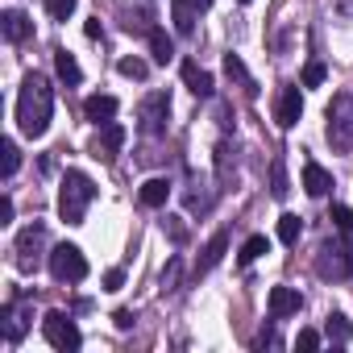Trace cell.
<instances>
[{
  "label": "cell",
  "instance_id": "cell-38",
  "mask_svg": "<svg viewBox=\"0 0 353 353\" xmlns=\"http://www.w3.org/2000/svg\"><path fill=\"white\" fill-rule=\"evenodd\" d=\"M13 221V200L5 196V200H0V225H9Z\"/></svg>",
  "mask_w": 353,
  "mask_h": 353
},
{
  "label": "cell",
  "instance_id": "cell-37",
  "mask_svg": "<svg viewBox=\"0 0 353 353\" xmlns=\"http://www.w3.org/2000/svg\"><path fill=\"white\" fill-rule=\"evenodd\" d=\"M121 287H125V270L117 266V270H108V274H104V291H121Z\"/></svg>",
  "mask_w": 353,
  "mask_h": 353
},
{
  "label": "cell",
  "instance_id": "cell-17",
  "mask_svg": "<svg viewBox=\"0 0 353 353\" xmlns=\"http://www.w3.org/2000/svg\"><path fill=\"white\" fill-rule=\"evenodd\" d=\"M137 200H141V208H162L170 200V183L166 179H145L141 192H137Z\"/></svg>",
  "mask_w": 353,
  "mask_h": 353
},
{
  "label": "cell",
  "instance_id": "cell-9",
  "mask_svg": "<svg viewBox=\"0 0 353 353\" xmlns=\"http://www.w3.org/2000/svg\"><path fill=\"white\" fill-rule=\"evenodd\" d=\"M299 117H303V96H299L295 83H287V88L279 92V100H274V121H279L283 129H295Z\"/></svg>",
  "mask_w": 353,
  "mask_h": 353
},
{
  "label": "cell",
  "instance_id": "cell-19",
  "mask_svg": "<svg viewBox=\"0 0 353 353\" xmlns=\"http://www.w3.org/2000/svg\"><path fill=\"white\" fill-rule=\"evenodd\" d=\"M183 204H188V212H196V216H208V212H212V204H216V192H208L204 183H196V188L183 196Z\"/></svg>",
  "mask_w": 353,
  "mask_h": 353
},
{
  "label": "cell",
  "instance_id": "cell-34",
  "mask_svg": "<svg viewBox=\"0 0 353 353\" xmlns=\"http://www.w3.org/2000/svg\"><path fill=\"white\" fill-rule=\"evenodd\" d=\"M166 233H170L174 245H183V241H188V225H183L179 216H166Z\"/></svg>",
  "mask_w": 353,
  "mask_h": 353
},
{
  "label": "cell",
  "instance_id": "cell-30",
  "mask_svg": "<svg viewBox=\"0 0 353 353\" xmlns=\"http://www.w3.org/2000/svg\"><path fill=\"white\" fill-rule=\"evenodd\" d=\"M117 71H121L125 79H145V75H150V67H145L141 59H121V63H117Z\"/></svg>",
  "mask_w": 353,
  "mask_h": 353
},
{
  "label": "cell",
  "instance_id": "cell-2",
  "mask_svg": "<svg viewBox=\"0 0 353 353\" xmlns=\"http://www.w3.org/2000/svg\"><path fill=\"white\" fill-rule=\"evenodd\" d=\"M92 200H96V183L88 179L83 170L71 166V170L63 174V188H59V216H63L67 225H83Z\"/></svg>",
  "mask_w": 353,
  "mask_h": 353
},
{
  "label": "cell",
  "instance_id": "cell-42",
  "mask_svg": "<svg viewBox=\"0 0 353 353\" xmlns=\"http://www.w3.org/2000/svg\"><path fill=\"white\" fill-rule=\"evenodd\" d=\"M241 5H250V0H241Z\"/></svg>",
  "mask_w": 353,
  "mask_h": 353
},
{
  "label": "cell",
  "instance_id": "cell-13",
  "mask_svg": "<svg viewBox=\"0 0 353 353\" xmlns=\"http://www.w3.org/2000/svg\"><path fill=\"white\" fill-rule=\"evenodd\" d=\"M0 30H5L9 42H26V38L34 34V21H30L21 9H5V13H0Z\"/></svg>",
  "mask_w": 353,
  "mask_h": 353
},
{
  "label": "cell",
  "instance_id": "cell-16",
  "mask_svg": "<svg viewBox=\"0 0 353 353\" xmlns=\"http://www.w3.org/2000/svg\"><path fill=\"white\" fill-rule=\"evenodd\" d=\"M183 83H188V88H192L200 100H208V96H212V75H208L204 67H196L192 59L183 63Z\"/></svg>",
  "mask_w": 353,
  "mask_h": 353
},
{
  "label": "cell",
  "instance_id": "cell-39",
  "mask_svg": "<svg viewBox=\"0 0 353 353\" xmlns=\"http://www.w3.org/2000/svg\"><path fill=\"white\" fill-rule=\"evenodd\" d=\"M83 34H88V38H100V34H104V30H100V17H92V21L83 26Z\"/></svg>",
  "mask_w": 353,
  "mask_h": 353
},
{
  "label": "cell",
  "instance_id": "cell-21",
  "mask_svg": "<svg viewBox=\"0 0 353 353\" xmlns=\"http://www.w3.org/2000/svg\"><path fill=\"white\" fill-rule=\"evenodd\" d=\"M170 13H174V30L179 34L196 30V0H170Z\"/></svg>",
  "mask_w": 353,
  "mask_h": 353
},
{
  "label": "cell",
  "instance_id": "cell-18",
  "mask_svg": "<svg viewBox=\"0 0 353 353\" xmlns=\"http://www.w3.org/2000/svg\"><path fill=\"white\" fill-rule=\"evenodd\" d=\"M225 250H229V233H216V237L204 245V258L196 262V274H208V270H212V266L225 258Z\"/></svg>",
  "mask_w": 353,
  "mask_h": 353
},
{
  "label": "cell",
  "instance_id": "cell-10",
  "mask_svg": "<svg viewBox=\"0 0 353 353\" xmlns=\"http://www.w3.org/2000/svg\"><path fill=\"white\" fill-rule=\"evenodd\" d=\"M0 332H5V341H9V345H17V341L30 332V312H26L17 299H9V303H5V312H0Z\"/></svg>",
  "mask_w": 353,
  "mask_h": 353
},
{
  "label": "cell",
  "instance_id": "cell-8",
  "mask_svg": "<svg viewBox=\"0 0 353 353\" xmlns=\"http://www.w3.org/2000/svg\"><path fill=\"white\" fill-rule=\"evenodd\" d=\"M42 250H46V229H42V225H26V229L17 233V245H13L17 266H21V270H38Z\"/></svg>",
  "mask_w": 353,
  "mask_h": 353
},
{
  "label": "cell",
  "instance_id": "cell-31",
  "mask_svg": "<svg viewBox=\"0 0 353 353\" xmlns=\"http://www.w3.org/2000/svg\"><path fill=\"white\" fill-rule=\"evenodd\" d=\"M328 221H332V225H336L341 233H353V208H345V204H332Z\"/></svg>",
  "mask_w": 353,
  "mask_h": 353
},
{
  "label": "cell",
  "instance_id": "cell-15",
  "mask_svg": "<svg viewBox=\"0 0 353 353\" xmlns=\"http://www.w3.org/2000/svg\"><path fill=\"white\" fill-rule=\"evenodd\" d=\"M117 108H121L117 96H88V100H83V117H88L92 125H108V121L117 117Z\"/></svg>",
  "mask_w": 353,
  "mask_h": 353
},
{
  "label": "cell",
  "instance_id": "cell-23",
  "mask_svg": "<svg viewBox=\"0 0 353 353\" xmlns=\"http://www.w3.org/2000/svg\"><path fill=\"white\" fill-rule=\"evenodd\" d=\"M150 50H154V63H170L174 59V42L166 38V30H150Z\"/></svg>",
  "mask_w": 353,
  "mask_h": 353
},
{
  "label": "cell",
  "instance_id": "cell-28",
  "mask_svg": "<svg viewBox=\"0 0 353 353\" xmlns=\"http://www.w3.org/2000/svg\"><path fill=\"white\" fill-rule=\"evenodd\" d=\"M287 192H291V188H287L283 158H274V162H270V196H274V200H287Z\"/></svg>",
  "mask_w": 353,
  "mask_h": 353
},
{
  "label": "cell",
  "instance_id": "cell-25",
  "mask_svg": "<svg viewBox=\"0 0 353 353\" xmlns=\"http://www.w3.org/2000/svg\"><path fill=\"white\" fill-rule=\"evenodd\" d=\"M324 332H328V341H332V345H349V336H353V324H349L341 312H332V316H328V324H324Z\"/></svg>",
  "mask_w": 353,
  "mask_h": 353
},
{
  "label": "cell",
  "instance_id": "cell-33",
  "mask_svg": "<svg viewBox=\"0 0 353 353\" xmlns=\"http://www.w3.org/2000/svg\"><path fill=\"white\" fill-rule=\"evenodd\" d=\"M46 13H50L54 21H67V17L75 13V0H46Z\"/></svg>",
  "mask_w": 353,
  "mask_h": 353
},
{
  "label": "cell",
  "instance_id": "cell-4",
  "mask_svg": "<svg viewBox=\"0 0 353 353\" xmlns=\"http://www.w3.org/2000/svg\"><path fill=\"white\" fill-rule=\"evenodd\" d=\"M316 274L320 279H353V241L349 237L324 241L316 254Z\"/></svg>",
  "mask_w": 353,
  "mask_h": 353
},
{
  "label": "cell",
  "instance_id": "cell-1",
  "mask_svg": "<svg viewBox=\"0 0 353 353\" xmlns=\"http://www.w3.org/2000/svg\"><path fill=\"white\" fill-rule=\"evenodd\" d=\"M50 112H54V88L46 83V75L30 71L17 96V125L26 137H42L50 129Z\"/></svg>",
  "mask_w": 353,
  "mask_h": 353
},
{
  "label": "cell",
  "instance_id": "cell-22",
  "mask_svg": "<svg viewBox=\"0 0 353 353\" xmlns=\"http://www.w3.org/2000/svg\"><path fill=\"white\" fill-rule=\"evenodd\" d=\"M54 71H59V79H63L67 88H75V83L83 79V71H79L75 54H67V50H54Z\"/></svg>",
  "mask_w": 353,
  "mask_h": 353
},
{
  "label": "cell",
  "instance_id": "cell-12",
  "mask_svg": "<svg viewBox=\"0 0 353 353\" xmlns=\"http://www.w3.org/2000/svg\"><path fill=\"white\" fill-rule=\"evenodd\" d=\"M121 145H125V125H117V121H108V125H100V141H96V158H104V162H112Z\"/></svg>",
  "mask_w": 353,
  "mask_h": 353
},
{
  "label": "cell",
  "instance_id": "cell-14",
  "mask_svg": "<svg viewBox=\"0 0 353 353\" xmlns=\"http://www.w3.org/2000/svg\"><path fill=\"white\" fill-rule=\"evenodd\" d=\"M303 192H307V196H316V200L332 192V174H328L320 162H303Z\"/></svg>",
  "mask_w": 353,
  "mask_h": 353
},
{
  "label": "cell",
  "instance_id": "cell-29",
  "mask_svg": "<svg viewBox=\"0 0 353 353\" xmlns=\"http://www.w3.org/2000/svg\"><path fill=\"white\" fill-rule=\"evenodd\" d=\"M0 154H5V179H13L17 166H21V150H17V141H5V145H0Z\"/></svg>",
  "mask_w": 353,
  "mask_h": 353
},
{
  "label": "cell",
  "instance_id": "cell-35",
  "mask_svg": "<svg viewBox=\"0 0 353 353\" xmlns=\"http://www.w3.org/2000/svg\"><path fill=\"white\" fill-rule=\"evenodd\" d=\"M295 349H320V332L316 328H299V336H295Z\"/></svg>",
  "mask_w": 353,
  "mask_h": 353
},
{
  "label": "cell",
  "instance_id": "cell-3",
  "mask_svg": "<svg viewBox=\"0 0 353 353\" xmlns=\"http://www.w3.org/2000/svg\"><path fill=\"white\" fill-rule=\"evenodd\" d=\"M328 145L336 154L353 150V92H341L328 104Z\"/></svg>",
  "mask_w": 353,
  "mask_h": 353
},
{
  "label": "cell",
  "instance_id": "cell-24",
  "mask_svg": "<svg viewBox=\"0 0 353 353\" xmlns=\"http://www.w3.org/2000/svg\"><path fill=\"white\" fill-rule=\"evenodd\" d=\"M299 237H303V221H299L295 212H283V216H279V241H283V245H295Z\"/></svg>",
  "mask_w": 353,
  "mask_h": 353
},
{
  "label": "cell",
  "instance_id": "cell-11",
  "mask_svg": "<svg viewBox=\"0 0 353 353\" xmlns=\"http://www.w3.org/2000/svg\"><path fill=\"white\" fill-rule=\"evenodd\" d=\"M303 307V295L295 287H270V320H287Z\"/></svg>",
  "mask_w": 353,
  "mask_h": 353
},
{
  "label": "cell",
  "instance_id": "cell-7",
  "mask_svg": "<svg viewBox=\"0 0 353 353\" xmlns=\"http://www.w3.org/2000/svg\"><path fill=\"white\" fill-rule=\"evenodd\" d=\"M166 117H170V96L166 92H150L141 100V108H137V129L145 137H158L166 129Z\"/></svg>",
  "mask_w": 353,
  "mask_h": 353
},
{
  "label": "cell",
  "instance_id": "cell-41",
  "mask_svg": "<svg viewBox=\"0 0 353 353\" xmlns=\"http://www.w3.org/2000/svg\"><path fill=\"white\" fill-rule=\"evenodd\" d=\"M208 5H212V0H196V9H208Z\"/></svg>",
  "mask_w": 353,
  "mask_h": 353
},
{
  "label": "cell",
  "instance_id": "cell-5",
  "mask_svg": "<svg viewBox=\"0 0 353 353\" xmlns=\"http://www.w3.org/2000/svg\"><path fill=\"white\" fill-rule=\"evenodd\" d=\"M46 262H50V274L59 279V283H83L88 279V258H83V250L79 245H54L50 254H46Z\"/></svg>",
  "mask_w": 353,
  "mask_h": 353
},
{
  "label": "cell",
  "instance_id": "cell-20",
  "mask_svg": "<svg viewBox=\"0 0 353 353\" xmlns=\"http://www.w3.org/2000/svg\"><path fill=\"white\" fill-rule=\"evenodd\" d=\"M225 75H229L233 83H241V92H245V96H258V83L250 79V71H245V63H241L237 54H225Z\"/></svg>",
  "mask_w": 353,
  "mask_h": 353
},
{
  "label": "cell",
  "instance_id": "cell-26",
  "mask_svg": "<svg viewBox=\"0 0 353 353\" xmlns=\"http://www.w3.org/2000/svg\"><path fill=\"white\" fill-rule=\"evenodd\" d=\"M262 254H270V237H262V233H258V237H250V241L241 245V266H250V262H258Z\"/></svg>",
  "mask_w": 353,
  "mask_h": 353
},
{
  "label": "cell",
  "instance_id": "cell-27",
  "mask_svg": "<svg viewBox=\"0 0 353 353\" xmlns=\"http://www.w3.org/2000/svg\"><path fill=\"white\" fill-rule=\"evenodd\" d=\"M216 179H221V183L233 179V145H229V141L216 145Z\"/></svg>",
  "mask_w": 353,
  "mask_h": 353
},
{
  "label": "cell",
  "instance_id": "cell-40",
  "mask_svg": "<svg viewBox=\"0 0 353 353\" xmlns=\"http://www.w3.org/2000/svg\"><path fill=\"white\" fill-rule=\"evenodd\" d=\"M112 320H117V328H129V324H133V312H117Z\"/></svg>",
  "mask_w": 353,
  "mask_h": 353
},
{
  "label": "cell",
  "instance_id": "cell-6",
  "mask_svg": "<svg viewBox=\"0 0 353 353\" xmlns=\"http://www.w3.org/2000/svg\"><path fill=\"white\" fill-rule=\"evenodd\" d=\"M42 336H46L54 349H63V353H75V349L83 345V332H79V324H75L67 312H46V320H42Z\"/></svg>",
  "mask_w": 353,
  "mask_h": 353
},
{
  "label": "cell",
  "instance_id": "cell-32",
  "mask_svg": "<svg viewBox=\"0 0 353 353\" xmlns=\"http://www.w3.org/2000/svg\"><path fill=\"white\" fill-rule=\"evenodd\" d=\"M324 75H328V67L312 59V63L303 67V88H320V83H324Z\"/></svg>",
  "mask_w": 353,
  "mask_h": 353
},
{
  "label": "cell",
  "instance_id": "cell-36",
  "mask_svg": "<svg viewBox=\"0 0 353 353\" xmlns=\"http://www.w3.org/2000/svg\"><path fill=\"white\" fill-rule=\"evenodd\" d=\"M174 283H179V258H170V266L162 270V291H174Z\"/></svg>",
  "mask_w": 353,
  "mask_h": 353
}]
</instances>
